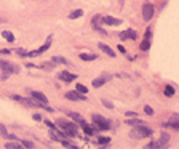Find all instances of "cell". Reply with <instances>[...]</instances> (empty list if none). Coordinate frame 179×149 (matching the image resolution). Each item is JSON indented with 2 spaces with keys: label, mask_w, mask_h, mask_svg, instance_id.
Returning a JSON list of instances; mask_svg holds the SVG:
<instances>
[{
  "label": "cell",
  "mask_w": 179,
  "mask_h": 149,
  "mask_svg": "<svg viewBox=\"0 0 179 149\" xmlns=\"http://www.w3.org/2000/svg\"><path fill=\"white\" fill-rule=\"evenodd\" d=\"M51 61L54 63V64H69L67 63V59H64V58H61V56H51Z\"/></svg>",
  "instance_id": "18"
},
{
  "label": "cell",
  "mask_w": 179,
  "mask_h": 149,
  "mask_svg": "<svg viewBox=\"0 0 179 149\" xmlns=\"http://www.w3.org/2000/svg\"><path fill=\"white\" fill-rule=\"evenodd\" d=\"M0 133H2L3 136H5V135L8 133V131H7V128H5V125H2V124H0Z\"/></svg>",
  "instance_id": "33"
},
{
  "label": "cell",
  "mask_w": 179,
  "mask_h": 149,
  "mask_svg": "<svg viewBox=\"0 0 179 149\" xmlns=\"http://www.w3.org/2000/svg\"><path fill=\"white\" fill-rule=\"evenodd\" d=\"M0 69L5 71V72H10V74H18V72H19L18 66L11 64V63H8V61H3V59H0Z\"/></svg>",
  "instance_id": "4"
},
{
  "label": "cell",
  "mask_w": 179,
  "mask_h": 149,
  "mask_svg": "<svg viewBox=\"0 0 179 149\" xmlns=\"http://www.w3.org/2000/svg\"><path fill=\"white\" fill-rule=\"evenodd\" d=\"M102 104L107 107V109H114V104H112L111 101H109V100H102Z\"/></svg>",
  "instance_id": "29"
},
{
  "label": "cell",
  "mask_w": 179,
  "mask_h": 149,
  "mask_svg": "<svg viewBox=\"0 0 179 149\" xmlns=\"http://www.w3.org/2000/svg\"><path fill=\"white\" fill-rule=\"evenodd\" d=\"M82 127H83V130H85V133H87V135H90V136H91V135H93V128H91V127H90V125L87 124V122H85V124H83V125H82Z\"/></svg>",
  "instance_id": "27"
},
{
  "label": "cell",
  "mask_w": 179,
  "mask_h": 149,
  "mask_svg": "<svg viewBox=\"0 0 179 149\" xmlns=\"http://www.w3.org/2000/svg\"><path fill=\"white\" fill-rule=\"evenodd\" d=\"M163 127H171L173 130H179V116L177 114H173L168 124H163Z\"/></svg>",
  "instance_id": "7"
},
{
  "label": "cell",
  "mask_w": 179,
  "mask_h": 149,
  "mask_svg": "<svg viewBox=\"0 0 179 149\" xmlns=\"http://www.w3.org/2000/svg\"><path fill=\"white\" fill-rule=\"evenodd\" d=\"M45 124H47V125H48V127H50L51 130H54V125L51 124V122H50V120H45Z\"/></svg>",
  "instance_id": "35"
},
{
  "label": "cell",
  "mask_w": 179,
  "mask_h": 149,
  "mask_svg": "<svg viewBox=\"0 0 179 149\" xmlns=\"http://www.w3.org/2000/svg\"><path fill=\"white\" fill-rule=\"evenodd\" d=\"M146 147H149V149H158V147H162V146H160V143H158V141H150Z\"/></svg>",
  "instance_id": "24"
},
{
  "label": "cell",
  "mask_w": 179,
  "mask_h": 149,
  "mask_svg": "<svg viewBox=\"0 0 179 149\" xmlns=\"http://www.w3.org/2000/svg\"><path fill=\"white\" fill-rule=\"evenodd\" d=\"M101 21L106 23V24H111V26L122 24V19H117V18H112V16H101Z\"/></svg>",
  "instance_id": "9"
},
{
  "label": "cell",
  "mask_w": 179,
  "mask_h": 149,
  "mask_svg": "<svg viewBox=\"0 0 179 149\" xmlns=\"http://www.w3.org/2000/svg\"><path fill=\"white\" fill-rule=\"evenodd\" d=\"M50 45H51V35H50V37L47 39V44H45L43 47H40V48L37 50V51H38V55H42V53H45V51H47V50L50 48Z\"/></svg>",
  "instance_id": "16"
},
{
  "label": "cell",
  "mask_w": 179,
  "mask_h": 149,
  "mask_svg": "<svg viewBox=\"0 0 179 149\" xmlns=\"http://www.w3.org/2000/svg\"><path fill=\"white\" fill-rule=\"evenodd\" d=\"M127 117H134V112H127Z\"/></svg>",
  "instance_id": "38"
},
{
  "label": "cell",
  "mask_w": 179,
  "mask_h": 149,
  "mask_svg": "<svg viewBox=\"0 0 179 149\" xmlns=\"http://www.w3.org/2000/svg\"><path fill=\"white\" fill-rule=\"evenodd\" d=\"M58 127L62 128V136H67V138H75L78 133L77 125L67 120H58Z\"/></svg>",
  "instance_id": "1"
},
{
  "label": "cell",
  "mask_w": 179,
  "mask_h": 149,
  "mask_svg": "<svg viewBox=\"0 0 179 149\" xmlns=\"http://www.w3.org/2000/svg\"><path fill=\"white\" fill-rule=\"evenodd\" d=\"M31 96H32L34 100L40 101V103H43V104H48V98L45 96L43 93H40V91H32V95H31Z\"/></svg>",
  "instance_id": "10"
},
{
  "label": "cell",
  "mask_w": 179,
  "mask_h": 149,
  "mask_svg": "<svg viewBox=\"0 0 179 149\" xmlns=\"http://www.w3.org/2000/svg\"><path fill=\"white\" fill-rule=\"evenodd\" d=\"M22 147H27V149H32V147H34V144H32L31 141H22Z\"/></svg>",
  "instance_id": "32"
},
{
  "label": "cell",
  "mask_w": 179,
  "mask_h": 149,
  "mask_svg": "<svg viewBox=\"0 0 179 149\" xmlns=\"http://www.w3.org/2000/svg\"><path fill=\"white\" fill-rule=\"evenodd\" d=\"M64 96H66L67 100H71V101H85V100H87L85 95H83V93L80 95L77 90H75V91H67V93L64 95Z\"/></svg>",
  "instance_id": "6"
},
{
  "label": "cell",
  "mask_w": 179,
  "mask_h": 149,
  "mask_svg": "<svg viewBox=\"0 0 179 149\" xmlns=\"http://www.w3.org/2000/svg\"><path fill=\"white\" fill-rule=\"evenodd\" d=\"M93 122L96 125H98V128L99 130H109L111 128V122H109L106 117H102V116H99V114H93Z\"/></svg>",
  "instance_id": "3"
},
{
  "label": "cell",
  "mask_w": 179,
  "mask_h": 149,
  "mask_svg": "<svg viewBox=\"0 0 179 149\" xmlns=\"http://www.w3.org/2000/svg\"><path fill=\"white\" fill-rule=\"evenodd\" d=\"M75 90H77L78 93H83V95L88 91V88H87L85 85H82V84H77V88H75Z\"/></svg>",
  "instance_id": "26"
},
{
  "label": "cell",
  "mask_w": 179,
  "mask_h": 149,
  "mask_svg": "<svg viewBox=\"0 0 179 149\" xmlns=\"http://www.w3.org/2000/svg\"><path fill=\"white\" fill-rule=\"evenodd\" d=\"M98 143H99V144H109V143H111V140H109V138H104V136H101V138L98 140Z\"/></svg>",
  "instance_id": "30"
},
{
  "label": "cell",
  "mask_w": 179,
  "mask_h": 149,
  "mask_svg": "<svg viewBox=\"0 0 179 149\" xmlns=\"http://www.w3.org/2000/svg\"><path fill=\"white\" fill-rule=\"evenodd\" d=\"M98 47H99V48H101V50H102L104 53H107V55L111 56V58H115V51H114V50H112L111 47H107L106 44H99Z\"/></svg>",
  "instance_id": "13"
},
{
  "label": "cell",
  "mask_w": 179,
  "mask_h": 149,
  "mask_svg": "<svg viewBox=\"0 0 179 149\" xmlns=\"http://www.w3.org/2000/svg\"><path fill=\"white\" fill-rule=\"evenodd\" d=\"M120 37H122L123 40H125V39H131V40H134V39L137 37V34H136L133 29H128V31H125V32H122Z\"/></svg>",
  "instance_id": "12"
},
{
  "label": "cell",
  "mask_w": 179,
  "mask_h": 149,
  "mask_svg": "<svg viewBox=\"0 0 179 149\" xmlns=\"http://www.w3.org/2000/svg\"><path fill=\"white\" fill-rule=\"evenodd\" d=\"M168 141H170V135H168V133H163V135H162V138H160V141H158V143H160V146L163 147V146H165V144H167Z\"/></svg>",
  "instance_id": "20"
},
{
  "label": "cell",
  "mask_w": 179,
  "mask_h": 149,
  "mask_svg": "<svg viewBox=\"0 0 179 149\" xmlns=\"http://www.w3.org/2000/svg\"><path fill=\"white\" fill-rule=\"evenodd\" d=\"M2 21H3V19H2V18H0V23H2Z\"/></svg>",
  "instance_id": "39"
},
{
  "label": "cell",
  "mask_w": 179,
  "mask_h": 149,
  "mask_svg": "<svg viewBox=\"0 0 179 149\" xmlns=\"http://www.w3.org/2000/svg\"><path fill=\"white\" fill-rule=\"evenodd\" d=\"M165 95H167V96H173V95H174V88L171 87V85H167V87H165Z\"/></svg>",
  "instance_id": "23"
},
{
  "label": "cell",
  "mask_w": 179,
  "mask_h": 149,
  "mask_svg": "<svg viewBox=\"0 0 179 149\" xmlns=\"http://www.w3.org/2000/svg\"><path fill=\"white\" fill-rule=\"evenodd\" d=\"M154 13H155L154 5L146 3V5L142 7V18H144L146 21H150V19H152V18H154Z\"/></svg>",
  "instance_id": "5"
},
{
  "label": "cell",
  "mask_w": 179,
  "mask_h": 149,
  "mask_svg": "<svg viewBox=\"0 0 179 149\" xmlns=\"http://www.w3.org/2000/svg\"><path fill=\"white\" fill-rule=\"evenodd\" d=\"M59 79L62 80L64 84H69V82H74V80L77 79V75H75V74H71V72H67V71H62V72L59 74Z\"/></svg>",
  "instance_id": "8"
},
{
  "label": "cell",
  "mask_w": 179,
  "mask_h": 149,
  "mask_svg": "<svg viewBox=\"0 0 179 149\" xmlns=\"http://www.w3.org/2000/svg\"><path fill=\"white\" fill-rule=\"evenodd\" d=\"M67 116L71 117V119H74V120H77L80 125H83V124H85V119L82 117L80 114H77V112H67Z\"/></svg>",
  "instance_id": "14"
},
{
  "label": "cell",
  "mask_w": 179,
  "mask_h": 149,
  "mask_svg": "<svg viewBox=\"0 0 179 149\" xmlns=\"http://www.w3.org/2000/svg\"><path fill=\"white\" fill-rule=\"evenodd\" d=\"M5 147H7V149H21V147H22V144L16 143V140H11V143H7V144H5Z\"/></svg>",
  "instance_id": "15"
},
{
  "label": "cell",
  "mask_w": 179,
  "mask_h": 149,
  "mask_svg": "<svg viewBox=\"0 0 179 149\" xmlns=\"http://www.w3.org/2000/svg\"><path fill=\"white\" fill-rule=\"evenodd\" d=\"M109 79H111V75H106V77H98V79H94V80H93V87H94V88H99V87H102V85L107 82Z\"/></svg>",
  "instance_id": "11"
},
{
  "label": "cell",
  "mask_w": 179,
  "mask_h": 149,
  "mask_svg": "<svg viewBox=\"0 0 179 149\" xmlns=\"http://www.w3.org/2000/svg\"><path fill=\"white\" fill-rule=\"evenodd\" d=\"M2 37H3L5 40H8V42H11V44L15 42V35H13L10 31H3V32H2Z\"/></svg>",
  "instance_id": "17"
},
{
  "label": "cell",
  "mask_w": 179,
  "mask_h": 149,
  "mask_svg": "<svg viewBox=\"0 0 179 149\" xmlns=\"http://www.w3.org/2000/svg\"><path fill=\"white\" fill-rule=\"evenodd\" d=\"M136 128L131 130V138L134 140H142V138H147V136H152V130L144 127V124H139V125H134Z\"/></svg>",
  "instance_id": "2"
},
{
  "label": "cell",
  "mask_w": 179,
  "mask_h": 149,
  "mask_svg": "<svg viewBox=\"0 0 179 149\" xmlns=\"http://www.w3.org/2000/svg\"><path fill=\"white\" fill-rule=\"evenodd\" d=\"M125 122H127V125H139V124H142L139 119H130V120H125Z\"/></svg>",
  "instance_id": "25"
},
{
  "label": "cell",
  "mask_w": 179,
  "mask_h": 149,
  "mask_svg": "<svg viewBox=\"0 0 179 149\" xmlns=\"http://www.w3.org/2000/svg\"><path fill=\"white\" fill-rule=\"evenodd\" d=\"M40 67H43V69H53V67H54V63H53V61H50V63H43Z\"/></svg>",
  "instance_id": "28"
},
{
  "label": "cell",
  "mask_w": 179,
  "mask_h": 149,
  "mask_svg": "<svg viewBox=\"0 0 179 149\" xmlns=\"http://www.w3.org/2000/svg\"><path fill=\"white\" fill-rule=\"evenodd\" d=\"M118 51H122V53H125V48H123L122 45H118Z\"/></svg>",
  "instance_id": "37"
},
{
  "label": "cell",
  "mask_w": 179,
  "mask_h": 149,
  "mask_svg": "<svg viewBox=\"0 0 179 149\" xmlns=\"http://www.w3.org/2000/svg\"><path fill=\"white\" fill-rule=\"evenodd\" d=\"M96 58H98L96 55H85V53H83V55H80V59L82 61H94Z\"/></svg>",
  "instance_id": "21"
},
{
  "label": "cell",
  "mask_w": 179,
  "mask_h": 149,
  "mask_svg": "<svg viewBox=\"0 0 179 149\" xmlns=\"http://www.w3.org/2000/svg\"><path fill=\"white\" fill-rule=\"evenodd\" d=\"M10 77V72H3V75H2V79L5 80V79H8Z\"/></svg>",
  "instance_id": "36"
},
{
  "label": "cell",
  "mask_w": 179,
  "mask_h": 149,
  "mask_svg": "<svg viewBox=\"0 0 179 149\" xmlns=\"http://www.w3.org/2000/svg\"><path fill=\"white\" fill-rule=\"evenodd\" d=\"M149 48H150V39H144V40H142V44H141V50L147 51Z\"/></svg>",
  "instance_id": "22"
},
{
  "label": "cell",
  "mask_w": 179,
  "mask_h": 149,
  "mask_svg": "<svg viewBox=\"0 0 179 149\" xmlns=\"http://www.w3.org/2000/svg\"><path fill=\"white\" fill-rule=\"evenodd\" d=\"M82 15H83V11H82V10H75V11H72L71 15H69V19H77V18H80Z\"/></svg>",
  "instance_id": "19"
},
{
  "label": "cell",
  "mask_w": 179,
  "mask_h": 149,
  "mask_svg": "<svg viewBox=\"0 0 179 149\" xmlns=\"http://www.w3.org/2000/svg\"><path fill=\"white\" fill-rule=\"evenodd\" d=\"M144 111H146L147 116H154V109H152L150 106H146V107H144Z\"/></svg>",
  "instance_id": "31"
},
{
  "label": "cell",
  "mask_w": 179,
  "mask_h": 149,
  "mask_svg": "<svg viewBox=\"0 0 179 149\" xmlns=\"http://www.w3.org/2000/svg\"><path fill=\"white\" fill-rule=\"evenodd\" d=\"M32 117H34V120H37V122H40V120H42V116H40V114H34Z\"/></svg>",
  "instance_id": "34"
}]
</instances>
